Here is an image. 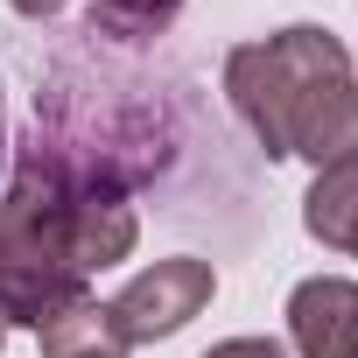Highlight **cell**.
Masks as SVG:
<instances>
[{
  "label": "cell",
  "instance_id": "cell-7",
  "mask_svg": "<svg viewBox=\"0 0 358 358\" xmlns=\"http://www.w3.org/2000/svg\"><path fill=\"white\" fill-rule=\"evenodd\" d=\"M36 337H43V358H127L106 330V302H78L57 323H43Z\"/></svg>",
  "mask_w": 358,
  "mask_h": 358
},
{
  "label": "cell",
  "instance_id": "cell-6",
  "mask_svg": "<svg viewBox=\"0 0 358 358\" xmlns=\"http://www.w3.org/2000/svg\"><path fill=\"white\" fill-rule=\"evenodd\" d=\"M183 0H92L85 8V36H106V43H155L176 29Z\"/></svg>",
  "mask_w": 358,
  "mask_h": 358
},
{
  "label": "cell",
  "instance_id": "cell-9",
  "mask_svg": "<svg viewBox=\"0 0 358 358\" xmlns=\"http://www.w3.org/2000/svg\"><path fill=\"white\" fill-rule=\"evenodd\" d=\"M8 8L22 15V22H50V15H64L71 0H8Z\"/></svg>",
  "mask_w": 358,
  "mask_h": 358
},
{
  "label": "cell",
  "instance_id": "cell-1",
  "mask_svg": "<svg viewBox=\"0 0 358 358\" xmlns=\"http://www.w3.org/2000/svg\"><path fill=\"white\" fill-rule=\"evenodd\" d=\"M134 190L71 162L50 134H29L0 190V316L43 330L64 309L92 302V274L120 267L141 246Z\"/></svg>",
  "mask_w": 358,
  "mask_h": 358
},
{
  "label": "cell",
  "instance_id": "cell-3",
  "mask_svg": "<svg viewBox=\"0 0 358 358\" xmlns=\"http://www.w3.org/2000/svg\"><path fill=\"white\" fill-rule=\"evenodd\" d=\"M211 295H218L211 260H197V253H169V260L141 267V274L106 302V330H113L120 351L162 344V337H176V330H190V323L211 309Z\"/></svg>",
  "mask_w": 358,
  "mask_h": 358
},
{
  "label": "cell",
  "instance_id": "cell-5",
  "mask_svg": "<svg viewBox=\"0 0 358 358\" xmlns=\"http://www.w3.org/2000/svg\"><path fill=\"white\" fill-rule=\"evenodd\" d=\"M302 232L344 260H358V155L316 169V183L302 190Z\"/></svg>",
  "mask_w": 358,
  "mask_h": 358
},
{
  "label": "cell",
  "instance_id": "cell-2",
  "mask_svg": "<svg viewBox=\"0 0 358 358\" xmlns=\"http://www.w3.org/2000/svg\"><path fill=\"white\" fill-rule=\"evenodd\" d=\"M225 99L267 162L302 155L330 169L358 155V71H351V50L316 22L239 43L225 57Z\"/></svg>",
  "mask_w": 358,
  "mask_h": 358
},
{
  "label": "cell",
  "instance_id": "cell-10",
  "mask_svg": "<svg viewBox=\"0 0 358 358\" xmlns=\"http://www.w3.org/2000/svg\"><path fill=\"white\" fill-rule=\"evenodd\" d=\"M0 169H8V113H0Z\"/></svg>",
  "mask_w": 358,
  "mask_h": 358
},
{
  "label": "cell",
  "instance_id": "cell-8",
  "mask_svg": "<svg viewBox=\"0 0 358 358\" xmlns=\"http://www.w3.org/2000/svg\"><path fill=\"white\" fill-rule=\"evenodd\" d=\"M204 358H288L274 337H225V344H211Z\"/></svg>",
  "mask_w": 358,
  "mask_h": 358
},
{
  "label": "cell",
  "instance_id": "cell-11",
  "mask_svg": "<svg viewBox=\"0 0 358 358\" xmlns=\"http://www.w3.org/2000/svg\"><path fill=\"white\" fill-rule=\"evenodd\" d=\"M8 330H15V323H8V316H0V351H8Z\"/></svg>",
  "mask_w": 358,
  "mask_h": 358
},
{
  "label": "cell",
  "instance_id": "cell-4",
  "mask_svg": "<svg viewBox=\"0 0 358 358\" xmlns=\"http://www.w3.org/2000/svg\"><path fill=\"white\" fill-rule=\"evenodd\" d=\"M288 344H295V358H358V281H344V274L295 281Z\"/></svg>",
  "mask_w": 358,
  "mask_h": 358
}]
</instances>
